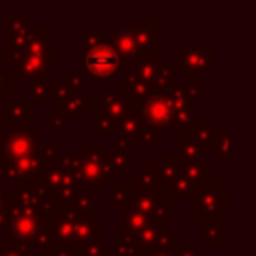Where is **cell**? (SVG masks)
Returning a JSON list of instances; mask_svg holds the SVG:
<instances>
[{
  "label": "cell",
  "instance_id": "8",
  "mask_svg": "<svg viewBox=\"0 0 256 256\" xmlns=\"http://www.w3.org/2000/svg\"><path fill=\"white\" fill-rule=\"evenodd\" d=\"M76 220H78V212L72 206H60L56 210V214L48 220L50 222V232H52V236H54L58 246L74 248Z\"/></svg>",
  "mask_w": 256,
  "mask_h": 256
},
{
  "label": "cell",
  "instance_id": "14",
  "mask_svg": "<svg viewBox=\"0 0 256 256\" xmlns=\"http://www.w3.org/2000/svg\"><path fill=\"white\" fill-rule=\"evenodd\" d=\"M120 92H122V96H124V100H126L128 108L138 110V108H140V104L150 96V92H152V84L144 82L142 78H138V76L134 74V70H132V68H128V70L124 72Z\"/></svg>",
  "mask_w": 256,
  "mask_h": 256
},
{
  "label": "cell",
  "instance_id": "5",
  "mask_svg": "<svg viewBox=\"0 0 256 256\" xmlns=\"http://www.w3.org/2000/svg\"><path fill=\"white\" fill-rule=\"evenodd\" d=\"M76 182H78V188L98 192V190H104L106 184L114 182V172L110 170L106 158L104 160H90V158L82 156V168L76 176Z\"/></svg>",
  "mask_w": 256,
  "mask_h": 256
},
{
  "label": "cell",
  "instance_id": "7",
  "mask_svg": "<svg viewBox=\"0 0 256 256\" xmlns=\"http://www.w3.org/2000/svg\"><path fill=\"white\" fill-rule=\"evenodd\" d=\"M222 190L224 186L218 180H210L200 186L194 196V216L196 218H212L222 216Z\"/></svg>",
  "mask_w": 256,
  "mask_h": 256
},
{
  "label": "cell",
  "instance_id": "11",
  "mask_svg": "<svg viewBox=\"0 0 256 256\" xmlns=\"http://www.w3.org/2000/svg\"><path fill=\"white\" fill-rule=\"evenodd\" d=\"M130 30L142 54L158 52V20L156 18H132Z\"/></svg>",
  "mask_w": 256,
  "mask_h": 256
},
{
  "label": "cell",
  "instance_id": "36",
  "mask_svg": "<svg viewBox=\"0 0 256 256\" xmlns=\"http://www.w3.org/2000/svg\"><path fill=\"white\" fill-rule=\"evenodd\" d=\"M40 176H42V178H44V182L52 188V192H54L58 186H62L64 182H68V180L76 178V176L66 174L58 164H56V166H48V168H40Z\"/></svg>",
  "mask_w": 256,
  "mask_h": 256
},
{
  "label": "cell",
  "instance_id": "34",
  "mask_svg": "<svg viewBox=\"0 0 256 256\" xmlns=\"http://www.w3.org/2000/svg\"><path fill=\"white\" fill-rule=\"evenodd\" d=\"M12 14L14 16L4 18V34H26L32 28L30 18L22 16V10L20 8H14Z\"/></svg>",
  "mask_w": 256,
  "mask_h": 256
},
{
  "label": "cell",
  "instance_id": "33",
  "mask_svg": "<svg viewBox=\"0 0 256 256\" xmlns=\"http://www.w3.org/2000/svg\"><path fill=\"white\" fill-rule=\"evenodd\" d=\"M90 108L94 110V134L96 136H104V134H108V132H112V128H114V120H112V116L98 104V100H90Z\"/></svg>",
  "mask_w": 256,
  "mask_h": 256
},
{
  "label": "cell",
  "instance_id": "29",
  "mask_svg": "<svg viewBox=\"0 0 256 256\" xmlns=\"http://www.w3.org/2000/svg\"><path fill=\"white\" fill-rule=\"evenodd\" d=\"M202 244L204 246L222 244V216H212L202 220Z\"/></svg>",
  "mask_w": 256,
  "mask_h": 256
},
{
  "label": "cell",
  "instance_id": "61",
  "mask_svg": "<svg viewBox=\"0 0 256 256\" xmlns=\"http://www.w3.org/2000/svg\"><path fill=\"white\" fill-rule=\"evenodd\" d=\"M102 256H118V254L114 252V248H112L110 244H106V246H104V252H102Z\"/></svg>",
  "mask_w": 256,
  "mask_h": 256
},
{
  "label": "cell",
  "instance_id": "10",
  "mask_svg": "<svg viewBox=\"0 0 256 256\" xmlns=\"http://www.w3.org/2000/svg\"><path fill=\"white\" fill-rule=\"evenodd\" d=\"M138 112H140V116H142L144 122L160 128V126H168L170 124L172 108H170V102H168L166 96L156 94V92H150V96L140 104Z\"/></svg>",
  "mask_w": 256,
  "mask_h": 256
},
{
  "label": "cell",
  "instance_id": "35",
  "mask_svg": "<svg viewBox=\"0 0 256 256\" xmlns=\"http://www.w3.org/2000/svg\"><path fill=\"white\" fill-rule=\"evenodd\" d=\"M160 194H150V192H142V190H132L130 194V208H136L140 212H146L150 216L152 208L156 206V202L160 200Z\"/></svg>",
  "mask_w": 256,
  "mask_h": 256
},
{
  "label": "cell",
  "instance_id": "49",
  "mask_svg": "<svg viewBox=\"0 0 256 256\" xmlns=\"http://www.w3.org/2000/svg\"><path fill=\"white\" fill-rule=\"evenodd\" d=\"M60 206H58V202H56V198H54V194L52 196H46V198H40L38 200V204H36V212L42 216V218H52L54 214H56V210H58Z\"/></svg>",
  "mask_w": 256,
  "mask_h": 256
},
{
  "label": "cell",
  "instance_id": "2",
  "mask_svg": "<svg viewBox=\"0 0 256 256\" xmlns=\"http://www.w3.org/2000/svg\"><path fill=\"white\" fill-rule=\"evenodd\" d=\"M40 150V128L4 126L0 130V160L18 162L28 156H36Z\"/></svg>",
  "mask_w": 256,
  "mask_h": 256
},
{
  "label": "cell",
  "instance_id": "31",
  "mask_svg": "<svg viewBox=\"0 0 256 256\" xmlns=\"http://www.w3.org/2000/svg\"><path fill=\"white\" fill-rule=\"evenodd\" d=\"M66 116H74V118H84L86 110L90 108V100L82 94V92H72L60 106H58Z\"/></svg>",
  "mask_w": 256,
  "mask_h": 256
},
{
  "label": "cell",
  "instance_id": "48",
  "mask_svg": "<svg viewBox=\"0 0 256 256\" xmlns=\"http://www.w3.org/2000/svg\"><path fill=\"white\" fill-rule=\"evenodd\" d=\"M26 184H28V188L32 190V194H34L38 200H40V198H46V196H52V194H54V192H52V188H50V186L44 182V178H42L40 174H36L34 178H30Z\"/></svg>",
  "mask_w": 256,
  "mask_h": 256
},
{
  "label": "cell",
  "instance_id": "22",
  "mask_svg": "<svg viewBox=\"0 0 256 256\" xmlns=\"http://www.w3.org/2000/svg\"><path fill=\"white\" fill-rule=\"evenodd\" d=\"M98 104L112 116L114 122H118V120L128 112V104H126L122 92H120V90H114V88L104 90V94H102V98L98 100Z\"/></svg>",
  "mask_w": 256,
  "mask_h": 256
},
{
  "label": "cell",
  "instance_id": "23",
  "mask_svg": "<svg viewBox=\"0 0 256 256\" xmlns=\"http://www.w3.org/2000/svg\"><path fill=\"white\" fill-rule=\"evenodd\" d=\"M208 154L212 156L214 162H220V164L230 162V130H228V126L216 128V134H214V140H212Z\"/></svg>",
  "mask_w": 256,
  "mask_h": 256
},
{
  "label": "cell",
  "instance_id": "59",
  "mask_svg": "<svg viewBox=\"0 0 256 256\" xmlns=\"http://www.w3.org/2000/svg\"><path fill=\"white\" fill-rule=\"evenodd\" d=\"M4 64H8V48L4 44H0V68Z\"/></svg>",
  "mask_w": 256,
  "mask_h": 256
},
{
  "label": "cell",
  "instance_id": "19",
  "mask_svg": "<svg viewBox=\"0 0 256 256\" xmlns=\"http://www.w3.org/2000/svg\"><path fill=\"white\" fill-rule=\"evenodd\" d=\"M196 192H198V188L192 182H188L184 176H180L174 182H170L168 186H162L160 188V196L166 202L168 200H194Z\"/></svg>",
  "mask_w": 256,
  "mask_h": 256
},
{
  "label": "cell",
  "instance_id": "30",
  "mask_svg": "<svg viewBox=\"0 0 256 256\" xmlns=\"http://www.w3.org/2000/svg\"><path fill=\"white\" fill-rule=\"evenodd\" d=\"M176 246H178V230L174 226H168V224L158 226L150 248H154V250H174Z\"/></svg>",
  "mask_w": 256,
  "mask_h": 256
},
{
  "label": "cell",
  "instance_id": "55",
  "mask_svg": "<svg viewBox=\"0 0 256 256\" xmlns=\"http://www.w3.org/2000/svg\"><path fill=\"white\" fill-rule=\"evenodd\" d=\"M174 256H204V248L198 244L192 246H176L174 248Z\"/></svg>",
  "mask_w": 256,
  "mask_h": 256
},
{
  "label": "cell",
  "instance_id": "47",
  "mask_svg": "<svg viewBox=\"0 0 256 256\" xmlns=\"http://www.w3.org/2000/svg\"><path fill=\"white\" fill-rule=\"evenodd\" d=\"M34 244L40 248V254H46V252H50V250H54V248L58 246L56 240H54V236H52V232H50V228H42V230L36 234Z\"/></svg>",
  "mask_w": 256,
  "mask_h": 256
},
{
  "label": "cell",
  "instance_id": "16",
  "mask_svg": "<svg viewBox=\"0 0 256 256\" xmlns=\"http://www.w3.org/2000/svg\"><path fill=\"white\" fill-rule=\"evenodd\" d=\"M130 184H132V188L136 186V190L150 192V194H160V178H158L156 162L154 164L152 162H142L138 166V170L132 172Z\"/></svg>",
  "mask_w": 256,
  "mask_h": 256
},
{
  "label": "cell",
  "instance_id": "44",
  "mask_svg": "<svg viewBox=\"0 0 256 256\" xmlns=\"http://www.w3.org/2000/svg\"><path fill=\"white\" fill-rule=\"evenodd\" d=\"M102 40H104V28L102 26H88L84 30V34L76 38V44L90 48V46H94V44H98Z\"/></svg>",
  "mask_w": 256,
  "mask_h": 256
},
{
  "label": "cell",
  "instance_id": "18",
  "mask_svg": "<svg viewBox=\"0 0 256 256\" xmlns=\"http://www.w3.org/2000/svg\"><path fill=\"white\" fill-rule=\"evenodd\" d=\"M156 168H158L160 188L168 186L170 182H174L176 178L182 176V160L176 154H158Z\"/></svg>",
  "mask_w": 256,
  "mask_h": 256
},
{
  "label": "cell",
  "instance_id": "12",
  "mask_svg": "<svg viewBox=\"0 0 256 256\" xmlns=\"http://www.w3.org/2000/svg\"><path fill=\"white\" fill-rule=\"evenodd\" d=\"M108 42L112 44V48L120 56V62L122 64H134L138 60V56L142 54L140 48H138V44H136V40H134V34L130 30V26H126V24H120L112 32V36H110Z\"/></svg>",
  "mask_w": 256,
  "mask_h": 256
},
{
  "label": "cell",
  "instance_id": "63",
  "mask_svg": "<svg viewBox=\"0 0 256 256\" xmlns=\"http://www.w3.org/2000/svg\"><path fill=\"white\" fill-rule=\"evenodd\" d=\"M0 236H4V228H0Z\"/></svg>",
  "mask_w": 256,
  "mask_h": 256
},
{
  "label": "cell",
  "instance_id": "3",
  "mask_svg": "<svg viewBox=\"0 0 256 256\" xmlns=\"http://www.w3.org/2000/svg\"><path fill=\"white\" fill-rule=\"evenodd\" d=\"M120 56L108 40H102L84 52V70L86 76L94 82H108L120 72Z\"/></svg>",
  "mask_w": 256,
  "mask_h": 256
},
{
  "label": "cell",
  "instance_id": "21",
  "mask_svg": "<svg viewBox=\"0 0 256 256\" xmlns=\"http://www.w3.org/2000/svg\"><path fill=\"white\" fill-rule=\"evenodd\" d=\"M182 176L192 182L196 188L208 184L212 178V164L210 162H182Z\"/></svg>",
  "mask_w": 256,
  "mask_h": 256
},
{
  "label": "cell",
  "instance_id": "51",
  "mask_svg": "<svg viewBox=\"0 0 256 256\" xmlns=\"http://www.w3.org/2000/svg\"><path fill=\"white\" fill-rule=\"evenodd\" d=\"M66 122H68V116H66L58 106H54V108L48 110V124H50L52 128H64Z\"/></svg>",
  "mask_w": 256,
  "mask_h": 256
},
{
  "label": "cell",
  "instance_id": "56",
  "mask_svg": "<svg viewBox=\"0 0 256 256\" xmlns=\"http://www.w3.org/2000/svg\"><path fill=\"white\" fill-rule=\"evenodd\" d=\"M40 256H78V252L74 248H64V246H56L54 250L46 252V254H40Z\"/></svg>",
  "mask_w": 256,
  "mask_h": 256
},
{
  "label": "cell",
  "instance_id": "43",
  "mask_svg": "<svg viewBox=\"0 0 256 256\" xmlns=\"http://www.w3.org/2000/svg\"><path fill=\"white\" fill-rule=\"evenodd\" d=\"M58 166H60L66 174L78 176V172H80V168H82V154H74V152H70V154H60Z\"/></svg>",
  "mask_w": 256,
  "mask_h": 256
},
{
  "label": "cell",
  "instance_id": "52",
  "mask_svg": "<svg viewBox=\"0 0 256 256\" xmlns=\"http://www.w3.org/2000/svg\"><path fill=\"white\" fill-rule=\"evenodd\" d=\"M104 246H106L104 240H102V238H96V240H92L90 244H86V246L80 250L78 256H102Z\"/></svg>",
  "mask_w": 256,
  "mask_h": 256
},
{
  "label": "cell",
  "instance_id": "26",
  "mask_svg": "<svg viewBox=\"0 0 256 256\" xmlns=\"http://www.w3.org/2000/svg\"><path fill=\"white\" fill-rule=\"evenodd\" d=\"M176 64H160L158 66V74H156V80L152 82V92L156 94H162L166 96L174 86H176Z\"/></svg>",
  "mask_w": 256,
  "mask_h": 256
},
{
  "label": "cell",
  "instance_id": "64",
  "mask_svg": "<svg viewBox=\"0 0 256 256\" xmlns=\"http://www.w3.org/2000/svg\"><path fill=\"white\" fill-rule=\"evenodd\" d=\"M28 256H40V254H28Z\"/></svg>",
  "mask_w": 256,
  "mask_h": 256
},
{
  "label": "cell",
  "instance_id": "4",
  "mask_svg": "<svg viewBox=\"0 0 256 256\" xmlns=\"http://www.w3.org/2000/svg\"><path fill=\"white\" fill-rule=\"evenodd\" d=\"M176 68L184 74H204L212 70V46L204 44L202 36H186L184 44L176 46Z\"/></svg>",
  "mask_w": 256,
  "mask_h": 256
},
{
  "label": "cell",
  "instance_id": "41",
  "mask_svg": "<svg viewBox=\"0 0 256 256\" xmlns=\"http://www.w3.org/2000/svg\"><path fill=\"white\" fill-rule=\"evenodd\" d=\"M38 160H40V166L42 168L56 166L58 160H60V148H58V144H44V146H40Z\"/></svg>",
  "mask_w": 256,
  "mask_h": 256
},
{
  "label": "cell",
  "instance_id": "42",
  "mask_svg": "<svg viewBox=\"0 0 256 256\" xmlns=\"http://www.w3.org/2000/svg\"><path fill=\"white\" fill-rule=\"evenodd\" d=\"M106 160H108V166H110V170L116 174V172H120V174H128L130 172V154H120V152H108L106 154Z\"/></svg>",
  "mask_w": 256,
  "mask_h": 256
},
{
  "label": "cell",
  "instance_id": "62",
  "mask_svg": "<svg viewBox=\"0 0 256 256\" xmlns=\"http://www.w3.org/2000/svg\"><path fill=\"white\" fill-rule=\"evenodd\" d=\"M6 126V120H4V116H2V112H0V130Z\"/></svg>",
  "mask_w": 256,
  "mask_h": 256
},
{
  "label": "cell",
  "instance_id": "58",
  "mask_svg": "<svg viewBox=\"0 0 256 256\" xmlns=\"http://www.w3.org/2000/svg\"><path fill=\"white\" fill-rule=\"evenodd\" d=\"M142 256H174V250H154V248H150V250H144Z\"/></svg>",
  "mask_w": 256,
  "mask_h": 256
},
{
  "label": "cell",
  "instance_id": "15",
  "mask_svg": "<svg viewBox=\"0 0 256 256\" xmlns=\"http://www.w3.org/2000/svg\"><path fill=\"white\" fill-rule=\"evenodd\" d=\"M30 106L32 102L28 98H4L2 102V116L6 120V126H14V128H30Z\"/></svg>",
  "mask_w": 256,
  "mask_h": 256
},
{
  "label": "cell",
  "instance_id": "54",
  "mask_svg": "<svg viewBox=\"0 0 256 256\" xmlns=\"http://www.w3.org/2000/svg\"><path fill=\"white\" fill-rule=\"evenodd\" d=\"M130 150H132V140H130V138H126V136H122V134L114 136V146H112V152L130 154Z\"/></svg>",
  "mask_w": 256,
  "mask_h": 256
},
{
  "label": "cell",
  "instance_id": "38",
  "mask_svg": "<svg viewBox=\"0 0 256 256\" xmlns=\"http://www.w3.org/2000/svg\"><path fill=\"white\" fill-rule=\"evenodd\" d=\"M94 204H96V194L92 190L80 188L76 198H74V202H72V208L78 214H90V212H94Z\"/></svg>",
  "mask_w": 256,
  "mask_h": 256
},
{
  "label": "cell",
  "instance_id": "32",
  "mask_svg": "<svg viewBox=\"0 0 256 256\" xmlns=\"http://www.w3.org/2000/svg\"><path fill=\"white\" fill-rule=\"evenodd\" d=\"M8 198L20 206V208H34L36 210V204H38V198L32 194V190L28 188L26 182H18L12 186V190H8Z\"/></svg>",
  "mask_w": 256,
  "mask_h": 256
},
{
  "label": "cell",
  "instance_id": "45",
  "mask_svg": "<svg viewBox=\"0 0 256 256\" xmlns=\"http://www.w3.org/2000/svg\"><path fill=\"white\" fill-rule=\"evenodd\" d=\"M72 94V90L66 86L64 80H54V82H48V98L54 100L58 106Z\"/></svg>",
  "mask_w": 256,
  "mask_h": 256
},
{
  "label": "cell",
  "instance_id": "60",
  "mask_svg": "<svg viewBox=\"0 0 256 256\" xmlns=\"http://www.w3.org/2000/svg\"><path fill=\"white\" fill-rule=\"evenodd\" d=\"M230 208V192L224 188L222 190V210H228Z\"/></svg>",
  "mask_w": 256,
  "mask_h": 256
},
{
  "label": "cell",
  "instance_id": "25",
  "mask_svg": "<svg viewBox=\"0 0 256 256\" xmlns=\"http://www.w3.org/2000/svg\"><path fill=\"white\" fill-rule=\"evenodd\" d=\"M176 156L182 162H204V150L186 134L176 136Z\"/></svg>",
  "mask_w": 256,
  "mask_h": 256
},
{
  "label": "cell",
  "instance_id": "17",
  "mask_svg": "<svg viewBox=\"0 0 256 256\" xmlns=\"http://www.w3.org/2000/svg\"><path fill=\"white\" fill-rule=\"evenodd\" d=\"M188 138H192L196 144H200V148L204 150V154L210 152V146H212V140H214V134H216V126H214V120L212 118H196L184 132Z\"/></svg>",
  "mask_w": 256,
  "mask_h": 256
},
{
  "label": "cell",
  "instance_id": "9",
  "mask_svg": "<svg viewBox=\"0 0 256 256\" xmlns=\"http://www.w3.org/2000/svg\"><path fill=\"white\" fill-rule=\"evenodd\" d=\"M172 114H170V124L168 126H176V128H188L196 116H194V102L188 98V94L184 92L182 84H176L168 94H166Z\"/></svg>",
  "mask_w": 256,
  "mask_h": 256
},
{
  "label": "cell",
  "instance_id": "6",
  "mask_svg": "<svg viewBox=\"0 0 256 256\" xmlns=\"http://www.w3.org/2000/svg\"><path fill=\"white\" fill-rule=\"evenodd\" d=\"M10 74L14 80H20V84L22 82H46L50 76V68L44 58L24 52L20 58L12 62Z\"/></svg>",
  "mask_w": 256,
  "mask_h": 256
},
{
  "label": "cell",
  "instance_id": "46",
  "mask_svg": "<svg viewBox=\"0 0 256 256\" xmlns=\"http://www.w3.org/2000/svg\"><path fill=\"white\" fill-rule=\"evenodd\" d=\"M20 88L32 96V100H48V82H22Z\"/></svg>",
  "mask_w": 256,
  "mask_h": 256
},
{
  "label": "cell",
  "instance_id": "24",
  "mask_svg": "<svg viewBox=\"0 0 256 256\" xmlns=\"http://www.w3.org/2000/svg\"><path fill=\"white\" fill-rule=\"evenodd\" d=\"M158 66H160V62H158V52H148V54H140L138 60H136L130 68L134 70V74H136L138 78H142L144 82L152 84V82L156 80Z\"/></svg>",
  "mask_w": 256,
  "mask_h": 256
},
{
  "label": "cell",
  "instance_id": "20",
  "mask_svg": "<svg viewBox=\"0 0 256 256\" xmlns=\"http://www.w3.org/2000/svg\"><path fill=\"white\" fill-rule=\"evenodd\" d=\"M152 224H156V222H154L146 212H140V210L130 208V206L122 212V232H124V234L136 236L138 232H142L144 228H148V226H152Z\"/></svg>",
  "mask_w": 256,
  "mask_h": 256
},
{
  "label": "cell",
  "instance_id": "28",
  "mask_svg": "<svg viewBox=\"0 0 256 256\" xmlns=\"http://www.w3.org/2000/svg\"><path fill=\"white\" fill-rule=\"evenodd\" d=\"M110 246L114 248V252H116L118 256H142V254H144V248L138 244L136 236L124 234V232L116 234V236L112 238Z\"/></svg>",
  "mask_w": 256,
  "mask_h": 256
},
{
  "label": "cell",
  "instance_id": "13",
  "mask_svg": "<svg viewBox=\"0 0 256 256\" xmlns=\"http://www.w3.org/2000/svg\"><path fill=\"white\" fill-rule=\"evenodd\" d=\"M104 234V222L96 218L94 212L90 214H78L76 220V230H74V250L80 254V250L90 244L96 238H102Z\"/></svg>",
  "mask_w": 256,
  "mask_h": 256
},
{
  "label": "cell",
  "instance_id": "1",
  "mask_svg": "<svg viewBox=\"0 0 256 256\" xmlns=\"http://www.w3.org/2000/svg\"><path fill=\"white\" fill-rule=\"evenodd\" d=\"M6 212H8V222L4 226V244L8 242H24L26 246L34 244L36 234L42 228H50L48 218H42L34 208H20L16 206L10 198L6 200Z\"/></svg>",
  "mask_w": 256,
  "mask_h": 256
},
{
  "label": "cell",
  "instance_id": "50",
  "mask_svg": "<svg viewBox=\"0 0 256 256\" xmlns=\"http://www.w3.org/2000/svg\"><path fill=\"white\" fill-rule=\"evenodd\" d=\"M64 82H66V86H68L72 92H82V88L88 84V76H86V72L72 70V72H68V74H66Z\"/></svg>",
  "mask_w": 256,
  "mask_h": 256
},
{
  "label": "cell",
  "instance_id": "57",
  "mask_svg": "<svg viewBox=\"0 0 256 256\" xmlns=\"http://www.w3.org/2000/svg\"><path fill=\"white\" fill-rule=\"evenodd\" d=\"M0 256H26V254H22V252H18L16 248H12V246H8V244H0Z\"/></svg>",
  "mask_w": 256,
  "mask_h": 256
},
{
  "label": "cell",
  "instance_id": "37",
  "mask_svg": "<svg viewBox=\"0 0 256 256\" xmlns=\"http://www.w3.org/2000/svg\"><path fill=\"white\" fill-rule=\"evenodd\" d=\"M78 190H80V188H78L76 178H72V180L64 182L62 186H58V188L54 190V198H56L58 206H72V202H74Z\"/></svg>",
  "mask_w": 256,
  "mask_h": 256
},
{
  "label": "cell",
  "instance_id": "40",
  "mask_svg": "<svg viewBox=\"0 0 256 256\" xmlns=\"http://www.w3.org/2000/svg\"><path fill=\"white\" fill-rule=\"evenodd\" d=\"M202 78H204V74H186V82L182 84V88L192 102H198L202 98V92H204V80Z\"/></svg>",
  "mask_w": 256,
  "mask_h": 256
},
{
  "label": "cell",
  "instance_id": "53",
  "mask_svg": "<svg viewBox=\"0 0 256 256\" xmlns=\"http://www.w3.org/2000/svg\"><path fill=\"white\" fill-rule=\"evenodd\" d=\"M14 86V78L10 72H6L4 68H0V102H4V94L10 92Z\"/></svg>",
  "mask_w": 256,
  "mask_h": 256
},
{
  "label": "cell",
  "instance_id": "27",
  "mask_svg": "<svg viewBox=\"0 0 256 256\" xmlns=\"http://www.w3.org/2000/svg\"><path fill=\"white\" fill-rule=\"evenodd\" d=\"M140 124H142L140 112L134 110V108H128V112L114 124V128H112L110 134H112V136L122 134V136L130 138V140H134V136H136V132H138V128H140Z\"/></svg>",
  "mask_w": 256,
  "mask_h": 256
},
{
  "label": "cell",
  "instance_id": "39",
  "mask_svg": "<svg viewBox=\"0 0 256 256\" xmlns=\"http://www.w3.org/2000/svg\"><path fill=\"white\" fill-rule=\"evenodd\" d=\"M132 144H140V146H156V144H158V128L142 120V124H140V128H138V132H136Z\"/></svg>",
  "mask_w": 256,
  "mask_h": 256
}]
</instances>
